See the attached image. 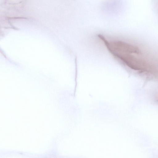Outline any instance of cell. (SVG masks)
<instances>
[{"mask_svg": "<svg viewBox=\"0 0 158 158\" xmlns=\"http://www.w3.org/2000/svg\"><path fill=\"white\" fill-rule=\"evenodd\" d=\"M99 36L109 51L124 65L138 73L156 76L155 60L139 46L123 40H108L101 35Z\"/></svg>", "mask_w": 158, "mask_h": 158, "instance_id": "obj_1", "label": "cell"}]
</instances>
